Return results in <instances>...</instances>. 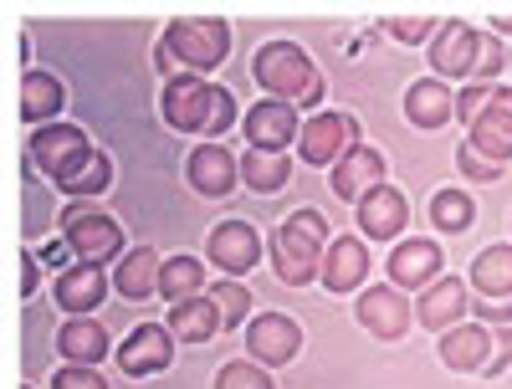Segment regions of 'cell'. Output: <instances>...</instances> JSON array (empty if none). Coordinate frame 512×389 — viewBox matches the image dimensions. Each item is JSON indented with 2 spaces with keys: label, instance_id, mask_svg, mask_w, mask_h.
<instances>
[{
  "label": "cell",
  "instance_id": "obj_34",
  "mask_svg": "<svg viewBox=\"0 0 512 389\" xmlns=\"http://www.w3.org/2000/svg\"><path fill=\"white\" fill-rule=\"evenodd\" d=\"M216 389H277V384H272V369H262L256 359H236L216 374Z\"/></svg>",
  "mask_w": 512,
  "mask_h": 389
},
{
  "label": "cell",
  "instance_id": "obj_30",
  "mask_svg": "<svg viewBox=\"0 0 512 389\" xmlns=\"http://www.w3.org/2000/svg\"><path fill=\"white\" fill-rule=\"evenodd\" d=\"M200 292H210V282H205V267L195 262V256H169L164 262V272H159V297L175 308V302H185V297H200Z\"/></svg>",
  "mask_w": 512,
  "mask_h": 389
},
{
  "label": "cell",
  "instance_id": "obj_41",
  "mask_svg": "<svg viewBox=\"0 0 512 389\" xmlns=\"http://www.w3.org/2000/svg\"><path fill=\"white\" fill-rule=\"evenodd\" d=\"M507 364H512V328H497V333H492V359H487L482 374H502Z\"/></svg>",
  "mask_w": 512,
  "mask_h": 389
},
{
  "label": "cell",
  "instance_id": "obj_35",
  "mask_svg": "<svg viewBox=\"0 0 512 389\" xmlns=\"http://www.w3.org/2000/svg\"><path fill=\"white\" fill-rule=\"evenodd\" d=\"M436 31H441V21H431V16H395L390 21V36L405 41V47H431Z\"/></svg>",
  "mask_w": 512,
  "mask_h": 389
},
{
  "label": "cell",
  "instance_id": "obj_33",
  "mask_svg": "<svg viewBox=\"0 0 512 389\" xmlns=\"http://www.w3.org/2000/svg\"><path fill=\"white\" fill-rule=\"evenodd\" d=\"M108 185H113V159H108V154L98 149V154H93V159L82 164L77 175H72V180L62 185V195H77V200H88V195H103Z\"/></svg>",
  "mask_w": 512,
  "mask_h": 389
},
{
  "label": "cell",
  "instance_id": "obj_5",
  "mask_svg": "<svg viewBox=\"0 0 512 389\" xmlns=\"http://www.w3.org/2000/svg\"><path fill=\"white\" fill-rule=\"evenodd\" d=\"M93 154H98L93 139L82 134L77 123H47V128H36L31 144H26V164L36 169V175H47L57 190H62Z\"/></svg>",
  "mask_w": 512,
  "mask_h": 389
},
{
  "label": "cell",
  "instance_id": "obj_12",
  "mask_svg": "<svg viewBox=\"0 0 512 389\" xmlns=\"http://www.w3.org/2000/svg\"><path fill=\"white\" fill-rule=\"evenodd\" d=\"M441 267H446V256H441L436 241H425V236L395 241V251H390V287L425 292L431 282H441Z\"/></svg>",
  "mask_w": 512,
  "mask_h": 389
},
{
  "label": "cell",
  "instance_id": "obj_7",
  "mask_svg": "<svg viewBox=\"0 0 512 389\" xmlns=\"http://www.w3.org/2000/svg\"><path fill=\"white\" fill-rule=\"evenodd\" d=\"M62 236L72 241L77 262L88 267H108V262H123V226L103 210H67L62 215Z\"/></svg>",
  "mask_w": 512,
  "mask_h": 389
},
{
  "label": "cell",
  "instance_id": "obj_19",
  "mask_svg": "<svg viewBox=\"0 0 512 389\" xmlns=\"http://www.w3.org/2000/svg\"><path fill=\"white\" fill-rule=\"evenodd\" d=\"M328 175H333V195H338V200H354V205H359L369 190L384 185V154L369 149V144H354L344 159L328 169Z\"/></svg>",
  "mask_w": 512,
  "mask_h": 389
},
{
  "label": "cell",
  "instance_id": "obj_27",
  "mask_svg": "<svg viewBox=\"0 0 512 389\" xmlns=\"http://www.w3.org/2000/svg\"><path fill=\"white\" fill-rule=\"evenodd\" d=\"M287 180H292V159H287V154H272V149H246V154H241V185H246V190L277 195Z\"/></svg>",
  "mask_w": 512,
  "mask_h": 389
},
{
  "label": "cell",
  "instance_id": "obj_29",
  "mask_svg": "<svg viewBox=\"0 0 512 389\" xmlns=\"http://www.w3.org/2000/svg\"><path fill=\"white\" fill-rule=\"evenodd\" d=\"M466 144H472L477 154H487V159H497V164H507L512 159V113H502L497 103L466 128Z\"/></svg>",
  "mask_w": 512,
  "mask_h": 389
},
{
  "label": "cell",
  "instance_id": "obj_20",
  "mask_svg": "<svg viewBox=\"0 0 512 389\" xmlns=\"http://www.w3.org/2000/svg\"><path fill=\"white\" fill-rule=\"evenodd\" d=\"M364 277H369V246L359 241V236H333L328 241V256H323V287L328 292H354V287H364Z\"/></svg>",
  "mask_w": 512,
  "mask_h": 389
},
{
  "label": "cell",
  "instance_id": "obj_17",
  "mask_svg": "<svg viewBox=\"0 0 512 389\" xmlns=\"http://www.w3.org/2000/svg\"><path fill=\"white\" fill-rule=\"evenodd\" d=\"M472 297H466V282L461 277H441V282H431L420 292V302H415V323L425 328V333H446V328H456V323H466L472 313Z\"/></svg>",
  "mask_w": 512,
  "mask_h": 389
},
{
  "label": "cell",
  "instance_id": "obj_23",
  "mask_svg": "<svg viewBox=\"0 0 512 389\" xmlns=\"http://www.w3.org/2000/svg\"><path fill=\"white\" fill-rule=\"evenodd\" d=\"M405 118L415 123V128H446L451 118H456V93L446 88L441 77H420V82H410L405 88Z\"/></svg>",
  "mask_w": 512,
  "mask_h": 389
},
{
  "label": "cell",
  "instance_id": "obj_16",
  "mask_svg": "<svg viewBox=\"0 0 512 389\" xmlns=\"http://www.w3.org/2000/svg\"><path fill=\"white\" fill-rule=\"evenodd\" d=\"M185 169H190L195 195H205V200L231 195V190L241 185V159L231 154V144H226V139H221V144H195Z\"/></svg>",
  "mask_w": 512,
  "mask_h": 389
},
{
  "label": "cell",
  "instance_id": "obj_25",
  "mask_svg": "<svg viewBox=\"0 0 512 389\" xmlns=\"http://www.w3.org/2000/svg\"><path fill=\"white\" fill-rule=\"evenodd\" d=\"M62 108H67V88H62V77L31 67V72L21 77V118H26V123H36V128H47V123H62V118H57Z\"/></svg>",
  "mask_w": 512,
  "mask_h": 389
},
{
  "label": "cell",
  "instance_id": "obj_4",
  "mask_svg": "<svg viewBox=\"0 0 512 389\" xmlns=\"http://www.w3.org/2000/svg\"><path fill=\"white\" fill-rule=\"evenodd\" d=\"M159 47L180 62V72H195V77H210L226 52H231V26L216 21V16H185V21H169Z\"/></svg>",
  "mask_w": 512,
  "mask_h": 389
},
{
  "label": "cell",
  "instance_id": "obj_11",
  "mask_svg": "<svg viewBox=\"0 0 512 389\" xmlns=\"http://www.w3.org/2000/svg\"><path fill=\"white\" fill-rule=\"evenodd\" d=\"M169 364H175V333H169L164 323H139L134 333L123 338V349H118V369L134 374V379L164 374Z\"/></svg>",
  "mask_w": 512,
  "mask_h": 389
},
{
  "label": "cell",
  "instance_id": "obj_43",
  "mask_svg": "<svg viewBox=\"0 0 512 389\" xmlns=\"http://www.w3.org/2000/svg\"><path fill=\"white\" fill-rule=\"evenodd\" d=\"M492 26H497L502 36H512V16H507V11H492Z\"/></svg>",
  "mask_w": 512,
  "mask_h": 389
},
{
  "label": "cell",
  "instance_id": "obj_3",
  "mask_svg": "<svg viewBox=\"0 0 512 389\" xmlns=\"http://www.w3.org/2000/svg\"><path fill=\"white\" fill-rule=\"evenodd\" d=\"M328 221H323V210H292L287 221L272 231L267 251H272V267L287 287H308L323 277V256H328Z\"/></svg>",
  "mask_w": 512,
  "mask_h": 389
},
{
  "label": "cell",
  "instance_id": "obj_31",
  "mask_svg": "<svg viewBox=\"0 0 512 389\" xmlns=\"http://www.w3.org/2000/svg\"><path fill=\"white\" fill-rule=\"evenodd\" d=\"M425 215H431L436 231L461 236V231H472V221H477V200H472V190H436L431 205H425Z\"/></svg>",
  "mask_w": 512,
  "mask_h": 389
},
{
  "label": "cell",
  "instance_id": "obj_37",
  "mask_svg": "<svg viewBox=\"0 0 512 389\" xmlns=\"http://www.w3.org/2000/svg\"><path fill=\"white\" fill-rule=\"evenodd\" d=\"M507 67V47L497 36H487L482 31V52H477V72H472V82H482V88H497V72Z\"/></svg>",
  "mask_w": 512,
  "mask_h": 389
},
{
  "label": "cell",
  "instance_id": "obj_8",
  "mask_svg": "<svg viewBox=\"0 0 512 389\" xmlns=\"http://www.w3.org/2000/svg\"><path fill=\"white\" fill-rule=\"evenodd\" d=\"M262 231H256L251 221H221V226H210L205 236V256H210V267H216L221 277H241L251 272L256 262H262Z\"/></svg>",
  "mask_w": 512,
  "mask_h": 389
},
{
  "label": "cell",
  "instance_id": "obj_36",
  "mask_svg": "<svg viewBox=\"0 0 512 389\" xmlns=\"http://www.w3.org/2000/svg\"><path fill=\"white\" fill-rule=\"evenodd\" d=\"M456 164H461V175L472 180V185H492V180H502V169H507V164H497V159L477 154L472 144H461V149H456Z\"/></svg>",
  "mask_w": 512,
  "mask_h": 389
},
{
  "label": "cell",
  "instance_id": "obj_44",
  "mask_svg": "<svg viewBox=\"0 0 512 389\" xmlns=\"http://www.w3.org/2000/svg\"><path fill=\"white\" fill-rule=\"evenodd\" d=\"M492 103H497L502 113H512V88H497V93H492Z\"/></svg>",
  "mask_w": 512,
  "mask_h": 389
},
{
  "label": "cell",
  "instance_id": "obj_9",
  "mask_svg": "<svg viewBox=\"0 0 512 389\" xmlns=\"http://www.w3.org/2000/svg\"><path fill=\"white\" fill-rule=\"evenodd\" d=\"M297 349H303V328H297L287 313H256L246 323V354L262 369H277V364L297 359Z\"/></svg>",
  "mask_w": 512,
  "mask_h": 389
},
{
  "label": "cell",
  "instance_id": "obj_15",
  "mask_svg": "<svg viewBox=\"0 0 512 389\" xmlns=\"http://www.w3.org/2000/svg\"><path fill=\"white\" fill-rule=\"evenodd\" d=\"M354 215H359V231L369 236V241H400L405 236V226H410V200L384 180L379 190H369L359 205H354Z\"/></svg>",
  "mask_w": 512,
  "mask_h": 389
},
{
  "label": "cell",
  "instance_id": "obj_1",
  "mask_svg": "<svg viewBox=\"0 0 512 389\" xmlns=\"http://www.w3.org/2000/svg\"><path fill=\"white\" fill-rule=\"evenodd\" d=\"M164 123L169 128H180V134H195L200 144H221L231 134V123H236V98L231 88H216L210 77H175V82H164Z\"/></svg>",
  "mask_w": 512,
  "mask_h": 389
},
{
  "label": "cell",
  "instance_id": "obj_32",
  "mask_svg": "<svg viewBox=\"0 0 512 389\" xmlns=\"http://www.w3.org/2000/svg\"><path fill=\"white\" fill-rule=\"evenodd\" d=\"M210 302H216V313H221V328H241L246 313H251V292L241 277H221V282H210Z\"/></svg>",
  "mask_w": 512,
  "mask_h": 389
},
{
  "label": "cell",
  "instance_id": "obj_39",
  "mask_svg": "<svg viewBox=\"0 0 512 389\" xmlns=\"http://www.w3.org/2000/svg\"><path fill=\"white\" fill-rule=\"evenodd\" d=\"M472 323H497V328H512V297H472Z\"/></svg>",
  "mask_w": 512,
  "mask_h": 389
},
{
  "label": "cell",
  "instance_id": "obj_6",
  "mask_svg": "<svg viewBox=\"0 0 512 389\" xmlns=\"http://www.w3.org/2000/svg\"><path fill=\"white\" fill-rule=\"evenodd\" d=\"M354 144H364L354 113H333L328 108V113L303 118V128H297V154H303V164H318V169H333Z\"/></svg>",
  "mask_w": 512,
  "mask_h": 389
},
{
  "label": "cell",
  "instance_id": "obj_21",
  "mask_svg": "<svg viewBox=\"0 0 512 389\" xmlns=\"http://www.w3.org/2000/svg\"><path fill=\"white\" fill-rule=\"evenodd\" d=\"M57 354L67 359V364H82V369H98L108 354H113V338H108V328L88 313V318H67L62 328H57Z\"/></svg>",
  "mask_w": 512,
  "mask_h": 389
},
{
  "label": "cell",
  "instance_id": "obj_40",
  "mask_svg": "<svg viewBox=\"0 0 512 389\" xmlns=\"http://www.w3.org/2000/svg\"><path fill=\"white\" fill-rule=\"evenodd\" d=\"M52 389H108V379H103V369L62 364V369H57V379H52Z\"/></svg>",
  "mask_w": 512,
  "mask_h": 389
},
{
  "label": "cell",
  "instance_id": "obj_18",
  "mask_svg": "<svg viewBox=\"0 0 512 389\" xmlns=\"http://www.w3.org/2000/svg\"><path fill=\"white\" fill-rule=\"evenodd\" d=\"M108 267H88V262H77L72 272H62L52 282V297H57V308L72 313V318H88L103 308V297H108Z\"/></svg>",
  "mask_w": 512,
  "mask_h": 389
},
{
  "label": "cell",
  "instance_id": "obj_10",
  "mask_svg": "<svg viewBox=\"0 0 512 389\" xmlns=\"http://www.w3.org/2000/svg\"><path fill=\"white\" fill-rule=\"evenodd\" d=\"M297 128H303V118H297L292 103H277V98H262L256 108H246L241 118V134L251 149H272V154H287L297 144Z\"/></svg>",
  "mask_w": 512,
  "mask_h": 389
},
{
  "label": "cell",
  "instance_id": "obj_2",
  "mask_svg": "<svg viewBox=\"0 0 512 389\" xmlns=\"http://www.w3.org/2000/svg\"><path fill=\"white\" fill-rule=\"evenodd\" d=\"M251 77H256V88H262V98H277V103H292V108H318L323 103V77L297 41H267V47H256Z\"/></svg>",
  "mask_w": 512,
  "mask_h": 389
},
{
  "label": "cell",
  "instance_id": "obj_28",
  "mask_svg": "<svg viewBox=\"0 0 512 389\" xmlns=\"http://www.w3.org/2000/svg\"><path fill=\"white\" fill-rule=\"evenodd\" d=\"M472 297H512V241L487 246L472 262Z\"/></svg>",
  "mask_w": 512,
  "mask_h": 389
},
{
  "label": "cell",
  "instance_id": "obj_13",
  "mask_svg": "<svg viewBox=\"0 0 512 389\" xmlns=\"http://www.w3.org/2000/svg\"><path fill=\"white\" fill-rule=\"evenodd\" d=\"M477 52H482V31L477 26H466V21H441L436 41H431V67L436 77H466L472 82L477 72Z\"/></svg>",
  "mask_w": 512,
  "mask_h": 389
},
{
  "label": "cell",
  "instance_id": "obj_22",
  "mask_svg": "<svg viewBox=\"0 0 512 389\" xmlns=\"http://www.w3.org/2000/svg\"><path fill=\"white\" fill-rule=\"evenodd\" d=\"M487 359H492V333H487V323L466 318V323H456V328L441 333V364H446V369H456V374H482Z\"/></svg>",
  "mask_w": 512,
  "mask_h": 389
},
{
  "label": "cell",
  "instance_id": "obj_38",
  "mask_svg": "<svg viewBox=\"0 0 512 389\" xmlns=\"http://www.w3.org/2000/svg\"><path fill=\"white\" fill-rule=\"evenodd\" d=\"M492 93L497 88H482V82H466V93H456V118L466 123V128H472L487 108H492Z\"/></svg>",
  "mask_w": 512,
  "mask_h": 389
},
{
  "label": "cell",
  "instance_id": "obj_26",
  "mask_svg": "<svg viewBox=\"0 0 512 389\" xmlns=\"http://www.w3.org/2000/svg\"><path fill=\"white\" fill-rule=\"evenodd\" d=\"M164 328L175 333V343H205V338H216L221 333V313H216V302H210V292L200 297H185L169 308Z\"/></svg>",
  "mask_w": 512,
  "mask_h": 389
},
{
  "label": "cell",
  "instance_id": "obj_24",
  "mask_svg": "<svg viewBox=\"0 0 512 389\" xmlns=\"http://www.w3.org/2000/svg\"><path fill=\"white\" fill-rule=\"evenodd\" d=\"M159 272H164L159 251L154 246H134V251H123V262L113 267V292L128 297V302H149L159 292Z\"/></svg>",
  "mask_w": 512,
  "mask_h": 389
},
{
  "label": "cell",
  "instance_id": "obj_42",
  "mask_svg": "<svg viewBox=\"0 0 512 389\" xmlns=\"http://www.w3.org/2000/svg\"><path fill=\"white\" fill-rule=\"evenodd\" d=\"M36 282H41V256L21 251V297H36Z\"/></svg>",
  "mask_w": 512,
  "mask_h": 389
},
{
  "label": "cell",
  "instance_id": "obj_14",
  "mask_svg": "<svg viewBox=\"0 0 512 389\" xmlns=\"http://www.w3.org/2000/svg\"><path fill=\"white\" fill-rule=\"evenodd\" d=\"M354 318L374 333V338H405L410 333V323H415V308L405 302V292L400 287H364L359 292V308H354Z\"/></svg>",
  "mask_w": 512,
  "mask_h": 389
},
{
  "label": "cell",
  "instance_id": "obj_45",
  "mask_svg": "<svg viewBox=\"0 0 512 389\" xmlns=\"http://www.w3.org/2000/svg\"><path fill=\"white\" fill-rule=\"evenodd\" d=\"M507 67H512V52H507Z\"/></svg>",
  "mask_w": 512,
  "mask_h": 389
}]
</instances>
